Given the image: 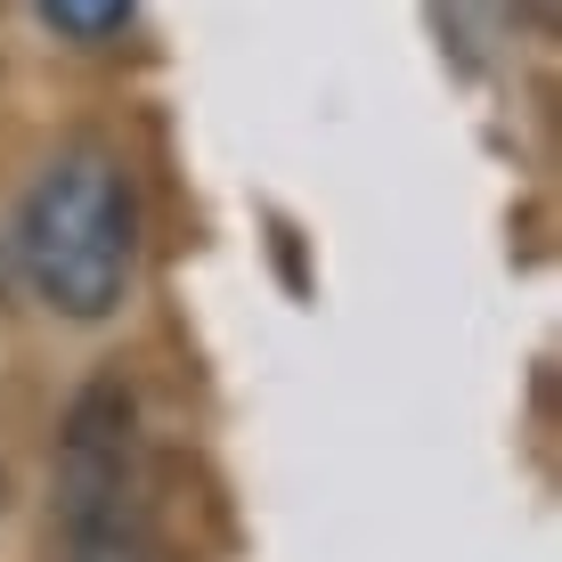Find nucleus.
Here are the masks:
<instances>
[{"label": "nucleus", "mask_w": 562, "mask_h": 562, "mask_svg": "<svg viewBox=\"0 0 562 562\" xmlns=\"http://www.w3.org/2000/svg\"><path fill=\"white\" fill-rule=\"evenodd\" d=\"M16 269L66 326H106L139 285V188L106 139H74L16 204Z\"/></svg>", "instance_id": "1"}, {"label": "nucleus", "mask_w": 562, "mask_h": 562, "mask_svg": "<svg viewBox=\"0 0 562 562\" xmlns=\"http://www.w3.org/2000/svg\"><path fill=\"white\" fill-rule=\"evenodd\" d=\"M49 562H155L139 497V424H131L123 383H90L66 416Z\"/></svg>", "instance_id": "2"}, {"label": "nucleus", "mask_w": 562, "mask_h": 562, "mask_svg": "<svg viewBox=\"0 0 562 562\" xmlns=\"http://www.w3.org/2000/svg\"><path fill=\"white\" fill-rule=\"evenodd\" d=\"M131 16H139V0H42V25L57 33V42H74V49L114 42Z\"/></svg>", "instance_id": "3"}, {"label": "nucleus", "mask_w": 562, "mask_h": 562, "mask_svg": "<svg viewBox=\"0 0 562 562\" xmlns=\"http://www.w3.org/2000/svg\"><path fill=\"white\" fill-rule=\"evenodd\" d=\"M538 9H547V16H554V0H538Z\"/></svg>", "instance_id": "4"}]
</instances>
